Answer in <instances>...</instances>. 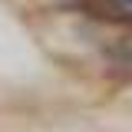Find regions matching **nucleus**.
<instances>
[{
	"label": "nucleus",
	"instance_id": "nucleus-1",
	"mask_svg": "<svg viewBox=\"0 0 132 132\" xmlns=\"http://www.w3.org/2000/svg\"><path fill=\"white\" fill-rule=\"evenodd\" d=\"M99 56H102V66L112 73L116 79L132 82V40L129 36L106 40V43L99 46Z\"/></svg>",
	"mask_w": 132,
	"mask_h": 132
},
{
	"label": "nucleus",
	"instance_id": "nucleus-2",
	"mask_svg": "<svg viewBox=\"0 0 132 132\" xmlns=\"http://www.w3.org/2000/svg\"><path fill=\"white\" fill-rule=\"evenodd\" d=\"M122 3H126V7H129V10H132V0H122Z\"/></svg>",
	"mask_w": 132,
	"mask_h": 132
}]
</instances>
